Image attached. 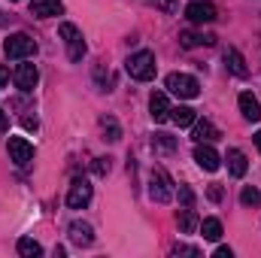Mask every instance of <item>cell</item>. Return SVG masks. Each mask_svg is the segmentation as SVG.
Returning a JSON list of instances; mask_svg holds the SVG:
<instances>
[{
    "label": "cell",
    "instance_id": "484cf974",
    "mask_svg": "<svg viewBox=\"0 0 261 258\" xmlns=\"http://www.w3.org/2000/svg\"><path fill=\"white\" fill-rule=\"evenodd\" d=\"M173 197H179V203H182V207H192V203H195V192H192L189 186H179Z\"/></svg>",
    "mask_w": 261,
    "mask_h": 258
},
{
    "label": "cell",
    "instance_id": "d4e9b609",
    "mask_svg": "<svg viewBox=\"0 0 261 258\" xmlns=\"http://www.w3.org/2000/svg\"><path fill=\"white\" fill-rule=\"evenodd\" d=\"M240 203H243V207H258L261 203V192L258 189H252V186H246V189L240 192Z\"/></svg>",
    "mask_w": 261,
    "mask_h": 258
},
{
    "label": "cell",
    "instance_id": "52a82bcc",
    "mask_svg": "<svg viewBox=\"0 0 261 258\" xmlns=\"http://www.w3.org/2000/svg\"><path fill=\"white\" fill-rule=\"evenodd\" d=\"M91 203V183L88 179H73L70 192H67V207L70 210H85Z\"/></svg>",
    "mask_w": 261,
    "mask_h": 258
},
{
    "label": "cell",
    "instance_id": "30bf717a",
    "mask_svg": "<svg viewBox=\"0 0 261 258\" xmlns=\"http://www.w3.org/2000/svg\"><path fill=\"white\" fill-rule=\"evenodd\" d=\"M12 79H15V88H21V91H34L37 82H40V70H37L34 64H18L15 67V73H12Z\"/></svg>",
    "mask_w": 261,
    "mask_h": 258
},
{
    "label": "cell",
    "instance_id": "836d02e7",
    "mask_svg": "<svg viewBox=\"0 0 261 258\" xmlns=\"http://www.w3.org/2000/svg\"><path fill=\"white\" fill-rule=\"evenodd\" d=\"M216 258H234V252H231L228 246H219V249H216Z\"/></svg>",
    "mask_w": 261,
    "mask_h": 258
},
{
    "label": "cell",
    "instance_id": "d6986e66",
    "mask_svg": "<svg viewBox=\"0 0 261 258\" xmlns=\"http://www.w3.org/2000/svg\"><path fill=\"white\" fill-rule=\"evenodd\" d=\"M176 225H179V231H182V234H192L197 225H200V219L195 216V210H192V207H186V210H179Z\"/></svg>",
    "mask_w": 261,
    "mask_h": 258
},
{
    "label": "cell",
    "instance_id": "603a6c76",
    "mask_svg": "<svg viewBox=\"0 0 261 258\" xmlns=\"http://www.w3.org/2000/svg\"><path fill=\"white\" fill-rule=\"evenodd\" d=\"M15 249H18V255H21V258H37V255H43V246H40L37 240H31V237H21V240L15 243Z\"/></svg>",
    "mask_w": 261,
    "mask_h": 258
},
{
    "label": "cell",
    "instance_id": "1f68e13d",
    "mask_svg": "<svg viewBox=\"0 0 261 258\" xmlns=\"http://www.w3.org/2000/svg\"><path fill=\"white\" fill-rule=\"evenodd\" d=\"M6 131H9V113L0 110V134H6Z\"/></svg>",
    "mask_w": 261,
    "mask_h": 258
},
{
    "label": "cell",
    "instance_id": "3957f363",
    "mask_svg": "<svg viewBox=\"0 0 261 258\" xmlns=\"http://www.w3.org/2000/svg\"><path fill=\"white\" fill-rule=\"evenodd\" d=\"M164 85H167L170 94H176L182 100H195L197 94H200V82H197L195 76H189V73H170Z\"/></svg>",
    "mask_w": 261,
    "mask_h": 258
},
{
    "label": "cell",
    "instance_id": "4fadbf2b",
    "mask_svg": "<svg viewBox=\"0 0 261 258\" xmlns=\"http://www.w3.org/2000/svg\"><path fill=\"white\" fill-rule=\"evenodd\" d=\"M61 12H64L61 0H31V15H37V18H55Z\"/></svg>",
    "mask_w": 261,
    "mask_h": 258
},
{
    "label": "cell",
    "instance_id": "2e32d148",
    "mask_svg": "<svg viewBox=\"0 0 261 258\" xmlns=\"http://www.w3.org/2000/svg\"><path fill=\"white\" fill-rule=\"evenodd\" d=\"M225 161H228V173L231 176H246V170H249V161H246V155L240 152V149H228V155H225Z\"/></svg>",
    "mask_w": 261,
    "mask_h": 258
},
{
    "label": "cell",
    "instance_id": "ac0fdd59",
    "mask_svg": "<svg viewBox=\"0 0 261 258\" xmlns=\"http://www.w3.org/2000/svg\"><path fill=\"white\" fill-rule=\"evenodd\" d=\"M213 40H216V37H203V34H197V31H182V34H179V46H182V49L213 46Z\"/></svg>",
    "mask_w": 261,
    "mask_h": 258
},
{
    "label": "cell",
    "instance_id": "4316f807",
    "mask_svg": "<svg viewBox=\"0 0 261 258\" xmlns=\"http://www.w3.org/2000/svg\"><path fill=\"white\" fill-rule=\"evenodd\" d=\"M113 170V158H94V173L97 176H107Z\"/></svg>",
    "mask_w": 261,
    "mask_h": 258
},
{
    "label": "cell",
    "instance_id": "f1b7e54d",
    "mask_svg": "<svg viewBox=\"0 0 261 258\" xmlns=\"http://www.w3.org/2000/svg\"><path fill=\"white\" fill-rule=\"evenodd\" d=\"M161 12H176V0H152Z\"/></svg>",
    "mask_w": 261,
    "mask_h": 258
},
{
    "label": "cell",
    "instance_id": "ba28073f",
    "mask_svg": "<svg viewBox=\"0 0 261 258\" xmlns=\"http://www.w3.org/2000/svg\"><path fill=\"white\" fill-rule=\"evenodd\" d=\"M195 161H197V167L206 170V173H216L222 167V158H219V152L210 143H197L195 146Z\"/></svg>",
    "mask_w": 261,
    "mask_h": 258
},
{
    "label": "cell",
    "instance_id": "9c48e42d",
    "mask_svg": "<svg viewBox=\"0 0 261 258\" xmlns=\"http://www.w3.org/2000/svg\"><path fill=\"white\" fill-rule=\"evenodd\" d=\"M9 161H15L18 167H28L34 161V146L24 137H9Z\"/></svg>",
    "mask_w": 261,
    "mask_h": 258
},
{
    "label": "cell",
    "instance_id": "4dcf8cb0",
    "mask_svg": "<svg viewBox=\"0 0 261 258\" xmlns=\"http://www.w3.org/2000/svg\"><path fill=\"white\" fill-rule=\"evenodd\" d=\"M6 85H9V67L0 64V88H6Z\"/></svg>",
    "mask_w": 261,
    "mask_h": 258
},
{
    "label": "cell",
    "instance_id": "7a4b0ae2",
    "mask_svg": "<svg viewBox=\"0 0 261 258\" xmlns=\"http://www.w3.org/2000/svg\"><path fill=\"white\" fill-rule=\"evenodd\" d=\"M125 70H128L130 79H137V82H149V79H155V70H158V64H155V55L143 49V52L130 55L128 64H125Z\"/></svg>",
    "mask_w": 261,
    "mask_h": 258
},
{
    "label": "cell",
    "instance_id": "44dd1931",
    "mask_svg": "<svg viewBox=\"0 0 261 258\" xmlns=\"http://www.w3.org/2000/svg\"><path fill=\"white\" fill-rule=\"evenodd\" d=\"M170 119H173L179 128H192V122H195V110H192V107H170Z\"/></svg>",
    "mask_w": 261,
    "mask_h": 258
},
{
    "label": "cell",
    "instance_id": "7c38bea8",
    "mask_svg": "<svg viewBox=\"0 0 261 258\" xmlns=\"http://www.w3.org/2000/svg\"><path fill=\"white\" fill-rule=\"evenodd\" d=\"M149 116L158 125L170 119V104H167V94L164 91H152V97H149Z\"/></svg>",
    "mask_w": 261,
    "mask_h": 258
},
{
    "label": "cell",
    "instance_id": "cb8c5ba5",
    "mask_svg": "<svg viewBox=\"0 0 261 258\" xmlns=\"http://www.w3.org/2000/svg\"><path fill=\"white\" fill-rule=\"evenodd\" d=\"M152 149L161 152V155H170V152H176V140L170 134H155L152 137Z\"/></svg>",
    "mask_w": 261,
    "mask_h": 258
},
{
    "label": "cell",
    "instance_id": "e0dca14e",
    "mask_svg": "<svg viewBox=\"0 0 261 258\" xmlns=\"http://www.w3.org/2000/svg\"><path fill=\"white\" fill-rule=\"evenodd\" d=\"M225 67L234 73V76H249V67L243 61V55L237 49H225Z\"/></svg>",
    "mask_w": 261,
    "mask_h": 258
},
{
    "label": "cell",
    "instance_id": "e575fe53",
    "mask_svg": "<svg viewBox=\"0 0 261 258\" xmlns=\"http://www.w3.org/2000/svg\"><path fill=\"white\" fill-rule=\"evenodd\" d=\"M255 146H258V152H261V131L255 134Z\"/></svg>",
    "mask_w": 261,
    "mask_h": 258
},
{
    "label": "cell",
    "instance_id": "d590c367",
    "mask_svg": "<svg viewBox=\"0 0 261 258\" xmlns=\"http://www.w3.org/2000/svg\"><path fill=\"white\" fill-rule=\"evenodd\" d=\"M12 3H18V0H12Z\"/></svg>",
    "mask_w": 261,
    "mask_h": 258
},
{
    "label": "cell",
    "instance_id": "8fae6325",
    "mask_svg": "<svg viewBox=\"0 0 261 258\" xmlns=\"http://www.w3.org/2000/svg\"><path fill=\"white\" fill-rule=\"evenodd\" d=\"M67 234H70V243H73V246H79V249L94 243V231H91V225H88V222H79V219H76V222H70Z\"/></svg>",
    "mask_w": 261,
    "mask_h": 258
},
{
    "label": "cell",
    "instance_id": "5b68a950",
    "mask_svg": "<svg viewBox=\"0 0 261 258\" xmlns=\"http://www.w3.org/2000/svg\"><path fill=\"white\" fill-rule=\"evenodd\" d=\"M58 37L64 40V46H67V58H70V61H82V55H85V40H82V31H79L76 24L64 21V24L58 28Z\"/></svg>",
    "mask_w": 261,
    "mask_h": 258
},
{
    "label": "cell",
    "instance_id": "6da1fadb",
    "mask_svg": "<svg viewBox=\"0 0 261 258\" xmlns=\"http://www.w3.org/2000/svg\"><path fill=\"white\" fill-rule=\"evenodd\" d=\"M173 194H176V189H173L170 173L164 167H152V173H149V197L155 203H170Z\"/></svg>",
    "mask_w": 261,
    "mask_h": 258
},
{
    "label": "cell",
    "instance_id": "277c9868",
    "mask_svg": "<svg viewBox=\"0 0 261 258\" xmlns=\"http://www.w3.org/2000/svg\"><path fill=\"white\" fill-rule=\"evenodd\" d=\"M3 55L12 58V61L31 58V55H37V43H34V37H28V34H12V37H6V43H3Z\"/></svg>",
    "mask_w": 261,
    "mask_h": 258
},
{
    "label": "cell",
    "instance_id": "83f0119b",
    "mask_svg": "<svg viewBox=\"0 0 261 258\" xmlns=\"http://www.w3.org/2000/svg\"><path fill=\"white\" fill-rule=\"evenodd\" d=\"M173 255H200V249H195V246H182V243H176V246H173Z\"/></svg>",
    "mask_w": 261,
    "mask_h": 258
},
{
    "label": "cell",
    "instance_id": "5bb4252c",
    "mask_svg": "<svg viewBox=\"0 0 261 258\" xmlns=\"http://www.w3.org/2000/svg\"><path fill=\"white\" fill-rule=\"evenodd\" d=\"M237 104H240V113H243L246 122H258L261 119V104L252 91H243V94L237 97Z\"/></svg>",
    "mask_w": 261,
    "mask_h": 258
},
{
    "label": "cell",
    "instance_id": "7402d4cb",
    "mask_svg": "<svg viewBox=\"0 0 261 258\" xmlns=\"http://www.w3.org/2000/svg\"><path fill=\"white\" fill-rule=\"evenodd\" d=\"M197 228H200L203 240H210V243H216V240L222 237V222H219V219H203Z\"/></svg>",
    "mask_w": 261,
    "mask_h": 258
},
{
    "label": "cell",
    "instance_id": "d6a6232c",
    "mask_svg": "<svg viewBox=\"0 0 261 258\" xmlns=\"http://www.w3.org/2000/svg\"><path fill=\"white\" fill-rule=\"evenodd\" d=\"M210 200H222V189H219V186H210Z\"/></svg>",
    "mask_w": 261,
    "mask_h": 258
},
{
    "label": "cell",
    "instance_id": "8992f818",
    "mask_svg": "<svg viewBox=\"0 0 261 258\" xmlns=\"http://www.w3.org/2000/svg\"><path fill=\"white\" fill-rule=\"evenodd\" d=\"M186 18L192 24H210V21H216V6L210 0H192L186 6Z\"/></svg>",
    "mask_w": 261,
    "mask_h": 258
},
{
    "label": "cell",
    "instance_id": "ffe728a7",
    "mask_svg": "<svg viewBox=\"0 0 261 258\" xmlns=\"http://www.w3.org/2000/svg\"><path fill=\"white\" fill-rule=\"evenodd\" d=\"M100 131H103V140H110V143H119L122 140V125L113 116H103L100 119Z\"/></svg>",
    "mask_w": 261,
    "mask_h": 258
},
{
    "label": "cell",
    "instance_id": "9a60e30c",
    "mask_svg": "<svg viewBox=\"0 0 261 258\" xmlns=\"http://www.w3.org/2000/svg\"><path fill=\"white\" fill-rule=\"evenodd\" d=\"M192 140H195V143H213V140H219V128H216V125H213V122H206V119H203V122H192Z\"/></svg>",
    "mask_w": 261,
    "mask_h": 258
},
{
    "label": "cell",
    "instance_id": "f546056e",
    "mask_svg": "<svg viewBox=\"0 0 261 258\" xmlns=\"http://www.w3.org/2000/svg\"><path fill=\"white\" fill-rule=\"evenodd\" d=\"M21 125H24L28 131H37V128H40V122H37V116H24V119H21Z\"/></svg>",
    "mask_w": 261,
    "mask_h": 258
}]
</instances>
